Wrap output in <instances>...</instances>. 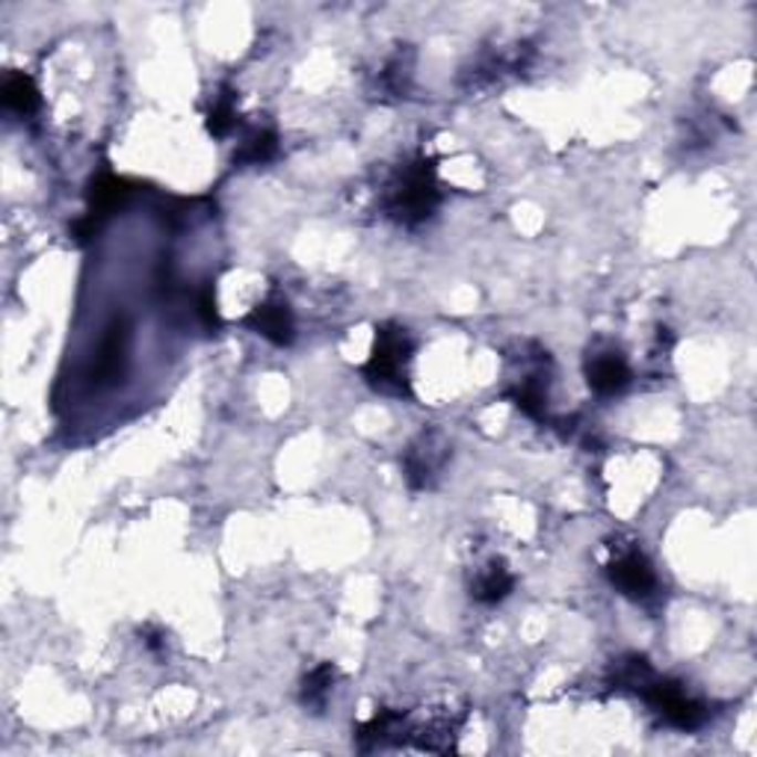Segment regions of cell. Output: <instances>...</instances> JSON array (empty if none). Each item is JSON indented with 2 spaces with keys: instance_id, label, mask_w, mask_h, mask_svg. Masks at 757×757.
<instances>
[{
  "instance_id": "8",
  "label": "cell",
  "mask_w": 757,
  "mask_h": 757,
  "mask_svg": "<svg viewBox=\"0 0 757 757\" xmlns=\"http://www.w3.org/2000/svg\"><path fill=\"white\" fill-rule=\"evenodd\" d=\"M515 587L512 571L506 568V562H491L488 568L479 571L477 583H474V592L470 595L477 598L479 604H500Z\"/></svg>"
},
{
  "instance_id": "3",
  "label": "cell",
  "mask_w": 757,
  "mask_h": 757,
  "mask_svg": "<svg viewBox=\"0 0 757 757\" xmlns=\"http://www.w3.org/2000/svg\"><path fill=\"white\" fill-rule=\"evenodd\" d=\"M642 698L654 707V711L681 730L698 728L704 719H707V711L702 704L686 695V689L681 684H672V681H660V677L651 675L645 684H642Z\"/></svg>"
},
{
  "instance_id": "1",
  "label": "cell",
  "mask_w": 757,
  "mask_h": 757,
  "mask_svg": "<svg viewBox=\"0 0 757 757\" xmlns=\"http://www.w3.org/2000/svg\"><path fill=\"white\" fill-rule=\"evenodd\" d=\"M438 205V187H435V172L433 163H415L406 166L388 189V217L406 222V226H417L421 219H426Z\"/></svg>"
},
{
  "instance_id": "6",
  "label": "cell",
  "mask_w": 757,
  "mask_h": 757,
  "mask_svg": "<svg viewBox=\"0 0 757 757\" xmlns=\"http://www.w3.org/2000/svg\"><path fill=\"white\" fill-rule=\"evenodd\" d=\"M444 459H447V447L438 442V435H424L421 442L412 444L406 456V477L415 488H426L438 477Z\"/></svg>"
},
{
  "instance_id": "12",
  "label": "cell",
  "mask_w": 757,
  "mask_h": 757,
  "mask_svg": "<svg viewBox=\"0 0 757 757\" xmlns=\"http://www.w3.org/2000/svg\"><path fill=\"white\" fill-rule=\"evenodd\" d=\"M235 98L231 95H217L214 98V107H210L208 113V131L214 136H226L231 134V127H235Z\"/></svg>"
},
{
  "instance_id": "13",
  "label": "cell",
  "mask_w": 757,
  "mask_h": 757,
  "mask_svg": "<svg viewBox=\"0 0 757 757\" xmlns=\"http://www.w3.org/2000/svg\"><path fill=\"white\" fill-rule=\"evenodd\" d=\"M145 645H148L152 651H157V654H163V651H166V640H163V633L145 631Z\"/></svg>"
},
{
  "instance_id": "4",
  "label": "cell",
  "mask_w": 757,
  "mask_h": 757,
  "mask_svg": "<svg viewBox=\"0 0 757 757\" xmlns=\"http://www.w3.org/2000/svg\"><path fill=\"white\" fill-rule=\"evenodd\" d=\"M606 574L613 580V587L633 601H649V598L657 595V574H654V568L642 550H619L613 562L606 566Z\"/></svg>"
},
{
  "instance_id": "5",
  "label": "cell",
  "mask_w": 757,
  "mask_h": 757,
  "mask_svg": "<svg viewBox=\"0 0 757 757\" xmlns=\"http://www.w3.org/2000/svg\"><path fill=\"white\" fill-rule=\"evenodd\" d=\"M587 378L589 388L595 391V394L615 397V394H622L631 385V367H628L622 352L604 350L587 359Z\"/></svg>"
},
{
  "instance_id": "2",
  "label": "cell",
  "mask_w": 757,
  "mask_h": 757,
  "mask_svg": "<svg viewBox=\"0 0 757 757\" xmlns=\"http://www.w3.org/2000/svg\"><path fill=\"white\" fill-rule=\"evenodd\" d=\"M408 352H412V343H408L406 329H382L376 334L373 359L367 364L370 385L382 394H391V397H406Z\"/></svg>"
},
{
  "instance_id": "7",
  "label": "cell",
  "mask_w": 757,
  "mask_h": 757,
  "mask_svg": "<svg viewBox=\"0 0 757 757\" xmlns=\"http://www.w3.org/2000/svg\"><path fill=\"white\" fill-rule=\"evenodd\" d=\"M249 325L261 338L279 343V346H288L293 341V314H290L284 299H270V302L255 308L252 314H249Z\"/></svg>"
},
{
  "instance_id": "10",
  "label": "cell",
  "mask_w": 757,
  "mask_h": 757,
  "mask_svg": "<svg viewBox=\"0 0 757 757\" xmlns=\"http://www.w3.org/2000/svg\"><path fill=\"white\" fill-rule=\"evenodd\" d=\"M334 677H338V668L332 663H320L317 668H311L305 681H302V704L314 707V711H323L329 695H332Z\"/></svg>"
},
{
  "instance_id": "9",
  "label": "cell",
  "mask_w": 757,
  "mask_h": 757,
  "mask_svg": "<svg viewBox=\"0 0 757 757\" xmlns=\"http://www.w3.org/2000/svg\"><path fill=\"white\" fill-rule=\"evenodd\" d=\"M0 98H3V107L19 116H33L39 107V90L28 74H10L0 90Z\"/></svg>"
},
{
  "instance_id": "11",
  "label": "cell",
  "mask_w": 757,
  "mask_h": 757,
  "mask_svg": "<svg viewBox=\"0 0 757 757\" xmlns=\"http://www.w3.org/2000/svg\"><path fill=\"white\" fill-rule=\"evenodd\" d=\"M279 143H276V134L272 131H255L243 139V148H240V160L243 163H267L276 154Z\"/></svg>"
}]
</instances>
